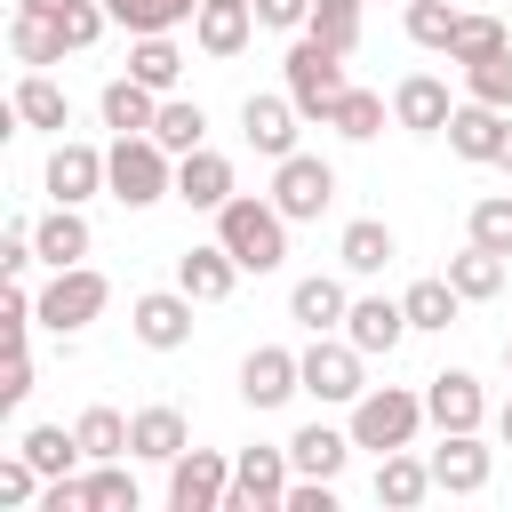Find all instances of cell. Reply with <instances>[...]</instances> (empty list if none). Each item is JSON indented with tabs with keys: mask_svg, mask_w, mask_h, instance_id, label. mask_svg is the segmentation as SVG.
I'll return each mask as SVG.
<instances>
[{
	"mask_svg": "<svg viewBox=\"0 0 512 512\" xmlns=\"http://www.w3.org/2000/svg\"><path fill=\"white\" fill-rule=\"evenodd\" d=\"M216 240L240 256V272H280L288 264V216L272 208V192H232L224 208H216Z\"/></svg>",
	"mask_w": 512,
	"mask_h": 512,
	"instance_id": "6da1fadb",
	"label": "cell"
},
{
	"mask_svg": "<svg viewBox=\"0 0 512 512\" xmlns=\"http://www.w3.org/2000/svg\"><path fill=\"white\" fill-rule=\"evenodd\" d=\"M104 192L120 208H160L176 200V152L160 136H112L104 144Z\"/></svg>",
	"mask_w": 512,
	"mask_h": 512,
	"instance_id": "7a4b0ae2",
	"label": "cell"
},
{
	"mask_svg": "<svg viewBox=\"0 0 512 512\" xmlns=\"http://www.w3.org/2000/svg\"><path fill=\"white\" fill-rule=\"evenodd\" d=\"M344 424H352V440H360L368 456H392V448H416V432H424L432 416H424V392H408V384H368V392L344 408Z\"/></svg>",
	"mask_w": 512,
	"mask_h": 512,
	"instance_id": "3957f363",
	"label": "cell"
},
{
	"mask_svg": "<svg viewBox=\"0 0 512 512\" xmlns=\"http://www.w3.org/2000/svg\"><path fill=\"white\" fill-rule=\"evenodd\" d=\"M280 88L296 96L304 120H328V104L352 88L344 80V48H328L320 32H288V56H280Z\"/></svg>",
	"mask_w": 512,
	"mask_h": 512,
	"instance_id": "277c9868",
	"label": "cell"
},
{
	"mask_svg": "<svg viewBox=\"0 0 512 512\" xmlns=\"http://www.w3.org/2000/svg\"><path fill=\"white\" fill-rule=\"evenodd\" d=\"M104 304H112V280H104L96 264H64V272H48V288H40V328H48V336H80V328L104 320Z\"/></svg>",
	"mask_w": 512,
	"mask_h": 512,
	"instance_id": "5b68a950",
	"label": "cell"
},
{
	"mask_svg": "<svg viewBox=\"0 0 512 512\" xmlns=\"http://www.w3.org/2000/svg\"><path fill=\"white\" fill-rule=\"evenodd\" d=\"M304 392H312L320 408H352V400L368 392V352H360L344 328L312 336V344H304Z\"/></svg>",
	"mask_w": 512,
	"mask_h": 512,
	"instance_id": "8992f818",
	"label": "cell"
},
{
	"mask_svg": "<svg viewBox=\"0 0 512 512\" xmlns=\"http://www.w3.org/2000/svg\"><path fill=\"white\" fill-rule=\"evenodd\" d=\"M272 208L288 216V224H320L328 216V200H336V168L320 160V152H288V160H272Z\"/></svg>",
	"mask_w": 512,
	"mask_h": 512,
	"instance_id": "52a82bcc",
	"label": "cell"
},
{
	"mask_svg": "<svg viewBox=\"0 0 512 512\" xmlns=\"http://www.w3.org/2000/svg\"><path fill=\"white\" fill-rule=\"evenodd\" d=\"M288 480H296V464H288V440L280 448H240L232 456V496H224V512H280L288 504Z\"/></svg>",
	"mask_w": 512,
	"mask_h": 512,
	"instance_id": "ba28073f",
	"label": "cell"
},
{
	"mask_svg": "<svg viewBox=\"0 0 512 512\" xmlns=\"http://www.w3.org/2000/svg\"><path fill=\"white\" fill-rule=\"evenodd\" d=\"M232 496V456L224 448H184L168 464V512H224Z\"/></svg>",
	"mask_w": 512,
	"mask_h": 512,
	"instance_id": "9c48e42d",
	"label": "cell"
},
{
	"mask_svg": "<svg viewBox=\"0 0 512 512\" xmlns=\"http://www.w3.org/2000/svg\"><path fill=\"white\" fill-rule=\"evenodd\" d=\"M192 296L184 288H144L136 304H128V336L144 344V352H184L192 344Z\"/></svg>",
	"mask_w": 512,
	"mask_h": 512,
	"instance_id": "30bf717a",
	"label": "cell"
},
{
	"mask_svg": "<svg viewBox=\"0 0 512 512\" xmlns=\"http://www.w3.org/2000/svg\"><path fill=\"white\" fill-rule=\"evenodd\" d=\"M296 392H304V352H288V344H256V352L240 360V400H248L256 416L288 408Z\"/></svg>",
	"mask_w": 512,
	"mask_h": 512,
	"instance_id": "8fae6325",
	"label": "cell"
},
{
	"mask_svg": "<svg viewBox=\"0 0 512 512\" xmlns=\"http://www.w3.org/2000/svg\"><path fill=\"white\" fill-rule=\"evenodd\" d=\"M296 128H304V112H296V96H288V88L240 96V136H248V152L288 160V152H296Z\"/></svg>",
	"mask_w": 512,
	"mask_h": 512,
	"instance_id": "7c38bea8",
	"label": "cell"
},
{
	"mask_svg": "<svg viewBox=\"0 0 512 512\" xmlns=\"http://www.w3.org/2000/svg\"><path fill=\"white\" fill-rule=\"evenodd\" d=\"M424 416H432V432H480V424H488V392H480V376H472V368H440V376H424Z\"/></svg>",
	"mask_w": 512,
	"mask_h": 512,
	"instance_id": "4fadbf2b",
	"label": "cell"
},
{
	"mask_svg": "<svg viewBox=\"0 0 512 512\" xmlns=\"http://www.w3.org/2000/svg\"><path fill=\"white\" fill-rule=\"evenodd\" d=\"M424 456H432L440 496H480V488L496 480V448H488L480 432H440V448H424Z\"/></svg>",
	"mask_w": 512,
	"mask_h": 512,
	"instance_id": "5bb4252c",
	"label": "cell"
},
{
	"mask_svg": "<svg viewBox=\"0 0 512 512\" xmlns=\"http://www.w3.org/2000/svg\"><path fill=\"white\" fill-rule=\"evenodd\" d=\"M248 40H256V0H200L192 8V48L208 64H232Z\"/></svg>",
	"mask_w": 512,
	"mask_h": 512,
	"instance_id": "9a60e30c",
	"label": "cell"
},
{
	"mask_svg": "<svg viewBox=\"0 0 512 512\" xmlns=\"http://www.w3.org/2000/svg\"><path fill=\"white\" fill-rule=\"evenodd\" d=\"M40 184H48V200H72V208H88V200L104 192V144H80V136H56V152H48V168H40Z\"/></svg>",
	"mask_w": 512,
	"mask_h": 512,
	"instance_id": "2e32d148",
	"label": "cell"
},
{
	"mask_svg": "<svg viewBox=\"0 0 512 512\" xmlns=\"http://www.w3.org/2000/svg\"><path fill=\"white\" fill-rule=\"evenodd\" d=\"M504 128H512V112H496V104L464 96V104L448 112V152H456V160H472V168H496V160H504Z\"/></svg>",
	"mask_w": 512,
	"mask_h": 512,
	"instance_id": "e0dca14e",
	"label": "cell"
},
{
	"mask_svg": "<svg viewBox=\"0 0 512 512\" xmlns=\"http://www.w3.org/2000/svg\"><path fill=\"white\" fill-rule=\"evenodd\" d=\"M184 448H192V424H184L176 400H144V408L128 416V456H136V464H176Z\"/></svg>",
	"mask_w": 512,
	"mask_h": 512,
	"instance_id": "ac0fdd59",
	"label": "cell"
},
{
	"mask_svg": "<svg viewBox=\"0 0 512 512\" xmlns=\"http://www.w3.org/2000/svg\"><path fill=\"white\" fill-rule=\"evenodd\" d=\"M448 112H456V96L440 72H408L392 88V128H408V136H448Z\"/></svg>",
	"mask_w": 512,
	"mask_h": 512,
	"instance_id": "d6986e66",
	"label": "cell"
},
{
	"mask_svg": "<svg viewBox=\"0 0 512 512\" xmlns=\"http://www.w3.org/2000/svg\"><path fill=\"white\" fill-rule=\"evenodd\" d=\"M176 288H184L192 304H224V296L240 288V256H232L224 240H192V248L176 256Z\"/></svg>",
	"mask_w": 512,
	"mask_h": 512,
	"instance_id": "ffe728a7",
	"label": "cell"
},
{
	"mask_svg": "<svg viewBox=\"0 0 512 512\" xmlns=\"http://www.w3.org/2000/svg\"><path fill=\"white\" fill-rule=\"evenodd\" d=\"M344 336L368 352V360H392L416 328H408V312H400V296H352V312H344Z\"/></svg>",
	"mask_w": 512,
	"mask_h": 512,
	"instance_id": "44dd1931",
	"label": "cell"
},
{
	"mask_svg": "<svg viewBox=\"0 0 512 512\" xmlns=\"http://www.w3.org/2000/svg\"><path fill=\"white\" fill-rule=\"evenodd\" d=\"M232 192H240V168H232L216 144H200V152L176 160V200H184V208H208V216H216Z\"/></svg>",
	"mask_w": 512,
	"mask_h": 512,
	"instance_id": "7402d4cb",
	"label": "cell"
},
{
	"mask_svg": "<svg viewBox=\"0 0 512 512\" xmlns=\"http://www.w3.org/2000/svg\"><path fill=\"white\" fill-rule=\"evenodd\" d=\"M352 448H360V440H352V424H320V416H312V424H296V432H288V464H296V472H312V480H344Z\"/></svg>",
	"mask_w": 512,
	"mask_h": 512,
	"instance_id": "603a6c76",
	"label": "cell"
},
{
	"mask_svg": "<svg viewBox=\"0 0 512 512\" xmlns=\"http://www.w3.org/2000/svg\"><path fill=\"white\" fill-rule=\"evenodd\" d=\"M344 312H352V288H344L336 272H304V280L288 288V320H296L304 336H328V328H344Z\"/></svg>",
	"mask_w": 512,
	"mask_h": 512,
	"instance_id": "cb8c5ba5",
	"label": "cell"
},
{
	"mask_svg": "<svg viewBox=\"0 0 512 512\" xmlns=\"http://www.w3.org/2000/svg\"><path fill=\"white\" fill-rule=\"evenodd\" d=\"M424 496H440V480H432V456H416V448H392V456H376V504H384V512H416Z\"/></svg>",
	"mask_w": 512,
	"mask_h": 512,
	"instance_id": "d4e9b609",
	"label": "cell"
},
{
	"mask_svg": "<svg viewBox=\"0 0 512 512\" xmlns=\"http://www.w3.org/2000/svg\"><path fill=\"white\" fill-rule=\"evenodd\" d=\"M32 248H40V264H48V272H64V264H88L96 232H88V216H80L72 200H56V208L32 224Z\"/></svg>",
	"mask_w": 512,
	"mask_h": 512,
	"instance_id": "484cf974",
	"label": "cell"
},
{
	"mask_svg": "<svg viewBox=\"0 0 512 512\" xmlns=\"http://www.w3.org/2000/svg\"><path fill=\"white\" fill-rule=\"evenodd\" d=\"M392 256H400V232H392L384 216H352V224L336 232V264H344L352 280H376Z\"/></svg>",
	"mask_w": 512,
	"mask_h": 512,
	"instance_id": "4316f807",
	"label": "cell"
},
{
	"mask_svg": "<svg viewBox=\"0 0 512 512\" xmlns=\"http://www.w3.org/2000/svg\"><path fill=\"white\" fill-rule=\"evenodd\" d=\"M8 120H16V128H40V136H64V128H72V96H64L48 72H24L16 96H8Z\"/></svg>",
	"mask_w": 512,
	"mask_h": 512,
	"instance_id": "83f0119b",
	"label": "cell"
},
{
	"mask_svg": "<svg viewBox=\"0 0 512 512\" xmlns=\"http://www.w3.org/2000/svg\"><path fill=\"white\" fill-rule=\"evenodd\" d=\"M96 112H104L112 136H152V120H160V88H144L136 72H120V80H104Z\"/></svg>",
	"mask_w": 512,
	"mask_h": 512,
	"instance_id": "f1b7e54d",
	"label": "cell"
},
{
	"mask_svg": "<svg viewBox=\"0 0 512 512\" xmlns=\"http://www.w3.org/2000/svg\"><path fill=\"white\" fill-rule=\"evenodd\" d=\"M400 312H408V328H416V336H448V328H456V312H464V296H456V280H448V272H424V280H408V288H400Z\"/></svg>",
	"mask_w": 512,
	"mask_h": 512,
	"instance_id": "f546056e",
	"label": "cell"
},
{
	"mask_svg": "<svg viewBox=\"0 0 512 512\" xmlns=\"http://www.w3.org/2000/svg\"><path fill=\"white\" fill-rule=\"evenodd\" d=\"M8 56H16L24 72H48V64H64L72 48H64V24H56V16L16 8V16H8Z\"/></svg>",
	"mask_w": 512,
	"mask_h": 512,
	"instance_id": "4dcf8cb0",
	"label": "cell"
},
{
	"mask_svg": "<svg viewBox=\"0 0 512 512\" xmlns=\"http://www.w3.org/2000/svg\"><path fill=\"white\" fill-rule=\"evenodd\" d=\"M448 280H456V296H464V304H488V296H504V280H512V256H496V248L464 240V248L448 256Z\"/></svg>",
	"mask_w": 512,
	"mask_h": 512,
	"instance_id": "1f68e13d",
	"label": "cell"
},
{
	"mask_svg": "<svg viewBox=\"0 0 512 512\" xmlns=\"http://www.w3.org/2000/svg\"><path fill=\"white\" fill-rule=\"evenodd\" d=\"M384 120H392V96H376V88H344V96L328 104L320 128H336L344 144H368V136H384Z\"/></svg>",
	"mask_w": 512,
	"mask_h": 512,
	"instance_id": "d6a6232c",
	"label": "cell"
},
{
	"mask_svg": "<svg viewBox=\"0 0 512 512\" xmlns=\"http://www.w3.org/2000/svg\"><path fill=\"white\" fill-rule=\"evenodd\" d=\"M128 72H136L144 88L176 96V80H184V48H176L168 32H136V40H128Z\"/></svg>",
	"mask_w": 512,
	"mask_h": 512,
	"instance_id": "836d02e7",
	"label": "cell"
},
{
	"mask_svg": "<svg viewBox=\"0 0 512 512\" xmlns=\"http://www.w3.org/2000/svg\"><path fill=\"white\" fill-rule=\"evenodd\" d=\"M32 464H40V480H64V472H88V448H80V432H64V424H32L24 440H16Z\"/></svg>",
	"mask_w": 512,
	"mask_h": 512,
	"instance_id": "e575fe53",
	"label": "cell"
},
{
	"mask_svg": "<svg viewBox=\"0 0 512 512\" xmlns=\"http://www.w3.org/2000/svg\"><path fill=\"white\" fill-rule=\"evenodd\" d=\"M80 480H88V512H136V504H144V488H136V472H128L120 456L88 464Z\"/></svg>",
	"mask_w": 512,
	"mask_h": 512,
	"instance_id": "d590c367",
	"label": "cell"
},
{
	"mask_svg": "<svg viewBox=\"0 0 512 512\" xmlns=\"http://www.w3.org/2000/svg\"><path fill=\"white\" fill-rule=\"evenodd\" d=\"M192 8H200V0H104V16H112L128 40H136V32H176Z\"/></svg>",
	"mask_w": 512,
	"mask_h": 512,
	"instance_id": "8d00e7d4",
	"label": "cell"
},
{
	"mask_svg": "<svg viewBox=\"0 0 512 512\" xmlns=\"http://www.w3.org/2000/svg\"><path fill=\"white\" fill-rule=\"evenodd\" d=\"M152 136H160V144L184 160V152H200V144H208V112H200V104H184V96H160V120H152Z\"/></svg>",
	"mask_w": 512,
	"mask_h": 512,
	"instance_id": "74e56055",
	"label": "cell"
},
{
	"mask_svg": "<svg viewBox=\"0 0 512 512\" xmlns=\"http://www.w3.org/2000/svg\"><path fill=\"white\" fill-rule=\"evenodd\" d=\"M72 432H80V448H88V464H104V456H128V416L120 408H80L72 416Z\"/></svg>",
	"mask_w": 512,
	"mask_h": 512,
	"instance_id": "f35d334b",
	"label": "cell"
},
{
	"mask_svg": "<svg viewBox=\"0 0 512 512\" xmlns=\"http://www.w3.org/2000/svg\"><path fill=\"white\" fill-rule=\"evenodd\" d=\"M496 48H512V32H504V16H472V8H464V24H456V40H448V64L464 72V64H480V56H496Z\"/></svg>",
	"mask_w": 512,
	"mask_h": 512,
	"instance_id": "ab89813d",
	"label": "cell"
},
{
	"mask_svg": "<svg viewBox=\"0 0 512 512\" xmlns=\"http://www.w3.org/2000/svg\"><path fill=\"white\" fill-rule=\"evenodd\" d=\"M456 24H464V8H456V0H408V40H416V48H432V56H448V40H456Z\"/></svg>",
	"mask_w": 512,
	"mask_h": 512,
	"instance_id": "60d3db41",
	"label": "cell"
},
{
	"mask_svg": "<svg viewBox=\"0 0 512 512\" xmlns=\"http://www.w3.org/2000/svg\"><path fill=\"white\" fill-rule=\"evenodd\" d=\"M464 240H480V248L512 256V192H488V200H472V216H464Z\"/></svg>",
	"mask_w": 512,
	"mask_h": 512,
	"instance_id": "b9f144b4",
	"label": "cell"
},
{
	"mask_svg": "<svg viewBox=\"0 0 512 512\" xmlns=\"http://www.w3.org/2000/svg\"><path fill=\"white\" fill-rule=\"evenodd\" d=\"M464 96H480V104H496V112H512V48H496V56H480V64H464Z\"/></svg>",
	"mask_w": 512,
	"mask_h": 512,
	"instance_id": "7bdbcfd3",
	"label": "cell"
},
{
	"mask_svg": "<svg viewBox=\"0 0 512 512\" xmlns=\"http://www.w3.org/2000/svg\"><path fill=\"white\" fill-rule=\"evenodd\" d=\"M360 8H368V0H312V24H304V32H320L328 48L352 56V48H360Z\"/></svg>",
	"mask_w": 512,
	"mask_h": 512,
	"instance_id": "ee69618b",
	"label": "cell"
},
{
	"mask_svg": "<svg viewBox=\"0 0 512 512\" xmlns=\"http://www.w3.org/2000/svg\"><path fill=\"white\" fill-rule=\"evenodd\" d=\"M32 264H40V248H32V224H8V232H0V272H8V280H24Z\"/></svg>",
	"mask_w": 512,
	"mask_h": 512,
	"instance_id": "f6af8a7d",
	"label": "cell"
},
{
	"mask_svg": "<svg viewBox=\"0 0 512 512\" xmlns=\"http://www.w3.org/2000/svg\"><path fill=\"white\" fill-rule=\"evenodd\" d=\"M280 512H336V480H312V472H296Z\"/></svg>",
	"mask_w": 512,
	"mask_h": 512,
	"instance_id": "bcb514c9",
	"label": "cell"
},
{
	"mask_svg": "<svg viewBox=\"0 0 512 512\" xmlns=\"http://www.w3.org/2000/svg\"><path fill=\"white\" fill-rule=\"evenodd\" d=\"M32 392V344H8V376H0V408H24Z\"/></svg>",
	"mask_w": 512,
	"mask_h": 512,
	"instance_id": "7dc6e473",
	"label": "cell"
},
{
	"mask_svg": "<svg viewBox=\"0 0 512 512\" xmlns=\"http://www.w3.org/2000/svg\"><path fill=\"white\" fill-rule=\"evenodd\" d=\"M256 24L264 32H304L312 24V0H256Z\"/></svg>",
	"mask_w": 512,
	"mask_h": 512,
	"instance_id": "c3c4849f",
	"label": "cell"
},
{
	"mask_svg": "<svg viewBox=\"0 0 512 512\" xmlns=\"http://www.w3.org/2000/svg\"><path fill=\"white\" fill-rule=\"evenodd\" d=\"M16 8H32V16H64L72 0H16Z\"/></svg>",
	"mask_w": 512,
	"mask_h": 512,
	"instance_id": "681fc988",
	"label": "cell"
},
{
	"mask_svg": "<svg viewBox=\"0 0 512 512\" xmlns=\"http://www.w3.org/2000/svg\"><path fill=\"white\" fill-rule=\"evenodd\" d=\"M496 440H504V448H512V400H504V408H496Z\"/></svg>",
	"mask_w": 512,
	"mask_h": 512,
	"instance_id": "f907efd6",
	"label": "cell"
},
{
	"mask_svg": "<svg viewBox=\"0 0 512 512\" xmlns=\"http://www.w3.org/2000/svg\"><path fill=\"white\" fill-rule=\"evenodd\" d=\"M496 168H512V128H504V160H496Z\"/></svg>",
	"mask_w": 512,
	"mask_h": 512,
	"instance_id": "816d5d0a",
	"label": "cell"
},
{
	"mask_svg": "<svg viewBox=\"0 0 512 512\" xmlns=\"http://www.w3.org/2000/svg\"><path fill=\"white\" fill-rule=\"evenodd\" d=\"M504 368H512V336H504Z\"/></svg>",
	"mask_w": 512,
	"mask_h": 512,
	"instance_id": "f5cc1de1",
	"label": "cell"
}]
</instances>
